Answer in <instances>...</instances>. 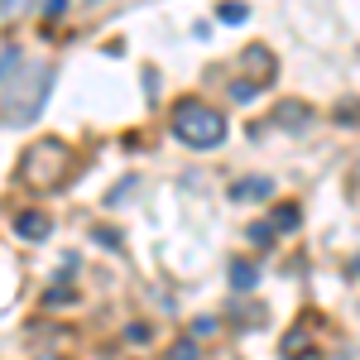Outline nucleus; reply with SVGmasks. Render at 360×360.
Segmentation results:
<instances>
[{
  "label": "nucleus",
  "mask_w": 360,
  "mask_h": 360,
  "mask_svg": "<svg viewBox=\"0 0 360 360\" xmlns=\"http://www.w3.org/2000/svg\"><path fill=\"white\" fill-rule=\"evenodd\" d=\"M68 173H72V149H68L63 139H53V135L34 139L25 154H20V183L34 188V193H53V188H63Z\"/></svg>",
  "instance_id": "nucleus-1"
},
{
  "label": "nucleus",
  "mask_w": 360,
  "mask_h": 360,
  "mask_svg": "<svg viewBox=\"0 0 360 360\" xmlns=\"http://www.w3.org/2000/svg\"><path fill=\"white\" fill-rule=\"evenodd\" d=\"M49 86H53V68H44V63L20 68V72L5 82V120H10V125H29L34 115L44 111Z\"/></svg>",
  "instance_id": "nucleus-2"
},
{
  "label": "nucleus",
  "mask_w": 360,
  "mask_h": 360,
  "mask_svg": "<svg viewBox=\"0 0 360 360\" xmlns=\"http://www.w3.org/2000/svg\"><path fill=\"white\" fill-rule=\"evenodd\" d=\"M173 135L183 139L188 149H217L226 139V115L221 111H212L207 101H178L173 106Z\"/></svg>",
  "instance_id": "nucleus-3"
},
{
  "label": "nucleus",
  "mask_w": 360,
  "mask_h": 360,
  "mask_svg": "<svg viewBox=\"0 0 360 360\" xmlns=\"http://www.w3.org/2000/svg\"><path fill=\"white\" fill-rule=\"evenodd\" d=\"M240 68H250V82L255 86H264L274 77V53H269L264 44H250L245 53H240Z\"/></svg>",
  "instance_id": "nucleus-4"
},
{
  "label": "nucleus",
  "mask_w": 360,
  "mask_h": 360,
  "mask_svg": "<svg viewBox=\"0 0 360 360\" xmlns=\"http://www.w3.org/2000/svg\"><path fill=\"white\" fill-rule=\"evenodd\" d=\"M269 193H274L269 178H240V183L231 188V197H240V202H255V197H269Z\"/></svg>",
  "instance_id": "nucleus-5"
},
{
  "label": "nucleus",
  "mask_w": 360,
  "mask_h": 360,
  "mask_svg": "<svg viewBox=\"0 0 360 360\" xmlns=\"http://www.w3.org/2000/svg\"><path fill=\"white\" fill-rule=\"evenodd\" d=\"M15 226H20V236H25V240H44V236L53 231L44 212H25V217H20V221H15Z\"/></svg>",
  "instance_id": "nucleus-6"
},
{
  "label": "nucleus",
  "mask_w": 360,
  "mask_h": 360,
  "mask_svg": "<svg viewBox=\"0 0 360 360\" xmlns=\"http://www.w3.org/2000/svg\"><path fill=\"white\" fill-rule=\"evenodd\" d=\"M278 125H283V130H303L307 125V106L303 101H283V106H278Z\"/></svg>",
  "instance_id": "nucleus-7"
},
{
  "label": "nucleus",
  "mask_w": 360,
  "mask_h": 360,
  "mask_svg": "<svg viewBox=\"0 0 360 360\" xmlns=\"http://www.w3.org/2000/svg\"><path fill=\"white\" fill-rule=\"evenodd\" d=\"M259 274H255V264H231V288H255Z\"/></svg>",
  "instance_id": "nucleus-8"
},
{
  "label": "nucleus",
  "mask_w": 360,
  "mask_h": 360,
  "mask_svg": "<svg viewBox=\"0 0 360 360\" xmlns=\"http://www.w3.org/2000/svg\"><path fill=\"white\" fill-rule=\"evenodd\" d=\"M39 0H0V20H20V15H29Z\"/></svg>",
  "instance_id": "nucleus-9"
},
{
  "label": "nucleus",
  "mask_w": 360,
  "mask_h": 360,
  "mask_svg": "<svg viewBox=\"0 0 360 360\" xmlns=\"http://www.w3.org/2000/svg\"><path fill=\"white\" fill-rule=\"evenodd\" d=\"M283 356H288V360H303V356H307L303 332H288V336H283Z\"/></svg>",
  "instance_id": "nucleus-10"
},
{
  "label": "nucleus",
  "mask_w": 360,
  "mask_h": 360,
  "mask_svg": "<svg viewBox=\"0 0 360 360\" xmlns=\"http://www.w3.org/2000/svg\"><path fill=\"white\" fill-rule=\"evenodd\" d=\"M15 68H20V49H5V53H0V82H10Z\"/></svg>",
  "instance_id": "nucleus-11"
},
{
  "label": "nucleus",
  "mask_w": 360,
  "mask_h": 360,
  "mask_svg": "<svg viewBox=\"0 0 360 360\" xmlns=\"http://www.w3.org/2000/svg\"><path fill=\"white\" fill-rule=\"evenodd\" d=\"M274 221L283 226V231H293V226H298V207H278V212H274Z\"/></svg>",
  "instance_id": "nucleus-12"
},
{
  "label": "nucleus",
  "mask_w": 360,
  "mask_h": 360,
  "mask_svg": "<svg viewBox=\"0 0 360 360\" xmlns=\"http://www.w3.org/2000/svg\"><path fill=\"white\" fill-rule=\"evenodd\" d=\"M221 20H245V5L236 0V5H221Z\"/></svg>",
  "instance_id": "nucleus-13"
},
{
  "label": "nucleus",
  "mask_w": 360,
  "mask_h": 360,
  "mask_svg": "<svg viewBox=\"0 0 360 360\" xmlns=\"http://www.w3.org/2000/svg\"><path fill=\"white\" fill-rule=\"evenodd\" d=\"M173 360H202V351H193V346H188V341H183V346H178V351H173Z\"/></svg>",
  "instance_id": "nucleus-14"
},
{
  "label": "nucleus",
  "mask_w": 360,
  "mask_h": 360,
  "mask_svg": "<svg viewBox=\"0 0 360 360\" xmlns=\"http://www.w3.org/2000/svg\"><path fill=\"white\" fill-rule=\"evenodd\" d=\"M82 5H101V0H82Z\"/></svg>",
  "instance_id": "nucleus-15"
}]
</instances>
